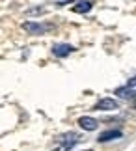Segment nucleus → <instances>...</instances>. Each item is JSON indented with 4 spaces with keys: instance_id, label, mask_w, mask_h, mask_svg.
Segmentation results:
<instances>
[{
    "instance_id": "obj_1",
    "label": "nucleus",
    "mask_w": 136,
    "mask_h": 151,
    "mask_svg": "<svg viewBox=\"0 0 136 151\" xmlns=\"http://www.w3.org/2000/svg\"><path fill=\"white\" fill-rule=\"evenodd\" d=\"M80 142V134L78 132H63V134H60L58 136V146H62L63 149H71L73 146H76V144Z\"/></svg>"
},
{
    "instance_id": "obj_2",
    "label": "nucleus",
    "mask_w": 136,
    "mask_h": 151,
    "mask_svg": "<svg viewBox=\"0 0 136 151\" xmlns=\"http://www.w3.org/2000/svg\"><path fill=\"white\" fill-rule=\"evenodd\" d=\"M22 28L32 34V36H41V34H45L47 30H49V24H41V22H34V21H24L22 22Z\"/></svg>"
},
{
    "instance_id": "obj_3",
    "label": "nucleus",
    "mask_w": 136,
    "mask_h": 151,
    "mask_svg": "<svg viewBox=\"0 0 136 151\" xmlns=\"http://www.w3.org/2000/svg\"><path fill=\"white\" fill-rule=\"evenodd\" d=\"M116 108H119V103L116 99H112V97H103V99L93 106V110H106V112H108V110H116Z\"/></svg>"
},
{
    "instance_id": "obj_4",
    "label": "nucleus",
    "mask_w": 136,
    "mask_h": 151,
    "mask_svg": "<svg viewBox=\"0 0 136 151\" xmlns=\"http://www.w3.org/2000/svg\"><path fill=\"white\" fill-rule=\"evenodd\" d=\"M73 50H75V47H73V45H69V43H56L54 47H52V54L58 56V58H65Z\"/></svg>"
},
{
    "instance_id": "obj_5",
    "label": "nucleus",
    "mask_w": 136,
    "mask_h": 151,
    "mask_svg": "<svg viewBox=\"0 0 136 151\" xmlns=\"http://www.w3.org/2000/svg\"><path fill=\"white\" fill-rule=\"evenodd\" d=\"M78 125H80V129L91 132V131H97L99 121L95 118H90V116H82V118H78Z\"/></svg>"
},
{
    "instance_id": "obj_6",
    "label": "nucleus",
    "mask_w": 136,
    "mask_h": 151,
    "mask_svg": "<svg viewBox=\"0 0 136 151\" xmlns=\"http://www.w3.org/2000/svg\"><path fill=\"white\" fill-rule=\"evenodd\" d=\"M114 93L119 97V99H136V88H131V86H121V88H117Z\"/></svg>"
},
{
    "instance_id": "obj_7",
    "label": "nucleus",
    "mask_w": 136,
    "mask_h": 151,
    "mask_svg": "<svg viewBox=\"0 0 136 151\" xmlns=\"http://www.w3.org/2000/svg\"><path fill=\"white\" fill-rule=\"evenodd\" d=\"M117 138H121V131L110 129V131H103L101 134H99L97 140L99 142H112V140H117Z\"/></svg>"
},
{
    "instance_id": "obj_8",
    "label": "nucleus",
    "mask_w": 136,
    "mask_h": 151,
    "mask_svg": "<svg viewBox=\"0 0 136 151\" xmlns=\"http://www.w3.org/2000/svg\"><path fill=\"white\" fill-rule=\"evenodd\" d=\"M91 8H93V4L90 2V0H78V2H75L73 11L75 13H88Z\"/></svg>"
},
{
    "instance_id": "obj_9",
    "label": "nucleus",
    "mask_w": 136,
    "mask_h": 151,
    "mask_svg": "<svg viewBox=\"0 0 136 151\" xmlns=\"http://www.w3.org/2000/svg\"><path fill=\"white\" fill-rule=\"evenodd\" d=\"M43 13H47V8H43V6H37V8H30V9H26V15H28V17L43 15Z\"/></svg>"
},
{
    "instance_id": "obj_10",
    "label": "nucleus",
    "mask_w": 136,
    "mask_h": 151,
    "mask_svg": "<svg viewBox=\"0 0 136 151\" xmlns=\"http://www.w3.org/2000/svg\"><path fill=\"white\" fill-rule=\"evenodd\" d=\"M127 86H131V88H136V77H132V78H129V82H127Z\"/></svg>"
},
{
    "instance_id": "obj_11",
    "label": "nucleus",
    "mask_w": 136,
    "mask_h": 151,
    "mask_svg": "<svg viewBox=\"0 0 136 151\" xmlns=\"http://www.w3.org/2000/svg\"><path fill=\"white\" fill-rule=\"evenodd\" d=\"M52 151H67V149H63L62 146H58V147H54V149H52Z\"/></svg>"
},
{
    "instance_id": "obj_12",
    "label": "nucleus",
    "mask_w": 136,
    "mask_h": 151,
    "mask_svg": "<svg viewBox=\"0 0 136 151\" xmlns=\"http://www.w3.org/2000/svg\"><path fill=\"white\" fill-rule=\"evenodd\" d=\"M132 106H134V108H136V99H134V101H132Z\"/></svg>"
},
{
    "instance_id": "obj_13",
    "label": "nucleus",
    "mask_w": 136,
    "mask_h": 151,
    "mask_svg": "<svg viewBox=\"0 0 136 151\" xmlns=\"http://www.w3.org/2000/svg\"><path fill=\"white\" fill-rule=\"evenodd\" d=\"M86 151H91V149H86Z\"/></svg>"
}]
</instances>
